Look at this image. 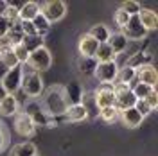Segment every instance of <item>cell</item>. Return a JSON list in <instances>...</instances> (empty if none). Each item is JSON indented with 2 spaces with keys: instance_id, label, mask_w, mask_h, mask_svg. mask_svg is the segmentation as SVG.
Masks as SVG:
<instances>
[{
  "instance_id": "1",
  "label": "cell",
  "mask_w": 158,
  "mask_h": 156,
  "mask_svg": "<svg viewBox=\"0 0 158 156\" xmlns=\"http://www.w3.org/2000/svg\"><path fill=\"white\" fill-rule=\"evenodd\" d=\"M41 108L45 109V113L49 117H59V115H65L67 111V101H65V95H63V86H52L49 88L45 93H43V99H41Z\"/></svg>"
},
{
  "instance_id": "2",
  "label": "cell",
  "mask_w": 158,
  "mask_h": 156,
  "mask_svg": "<svg viewBox=\"0 0 158 156\" xmlns=\"http://www.w3.org/2000/svg\"><path fill=\"white\" fill-rule=\"evenodd\" d=\"M20 88L23 90V93L27 95V97H32L36 99L41 95V92H43V79L40 77L38 72H23V77H22V84Z\"/></svg>"
},
{
  "instance_id": "3",
  "label": "cell",
  "mask_w": 158,
  "mask_h": 156,
  "mask_svg": "<svg viewBox=\"0 0 158 156\" xmlns=\"http://www.w3.org/2000/svg\"><path fill=\"white\" fill-rule=\"evenodd\" d=\"M40 13L43 14V18L49 23H54L67 14V4L61 0H50V2L43 4V7H40Z\"/></svg>"
},
{
  "instance_id": "4",
  "label": "cell",
  "mask_w": 158,
  "mask_h": 156,
  "mask_svg": "<svg viewBox=\"0 0 158 156\" xmlns=\"http://www.w3.org/2000/svg\"><path fill=\"white\" fill-rule=\"evenodd\" d=\"M50 63H52V56L45 47L31 52L29 59H27V65L29 68H32V72H43V70L50 68Z\"/></svg>"
},
{
  "instance_id": "5",
  "label": "cell",
  "mask_w": 158,
  "mask_h": 156,
  "mask_svg": "<svg viewBox=\"0 0 158 156\" xmlns=\"http://www.w3.org/2000/svg\"><path fill=\"white\" fill-rule=\"evenodd\" d=\"M22 77H23V65H16L15 68H9L7 74L2 77V86L4 90L9 93V95H15V92L20 90V84H22Z\"/></svg>"
},
{
  "instance_id": "6",
  "label": "cell",
  "mask_w": 158,
  "mask_h": 156,
  "mask_svg": "<svg viewBox=\"0 0 158 156\" xmlns=\"http://www.w3.org/2000/svg\"><path fill=\"white\" fill-rule=\"evenodd\" d=\"M94 97H95V106L99 109L113 106V102H115L113 83H101L97 86V90H95V93H94Z\"/></svg>"
},
{
  "instance_id": "7",
  "label": "cell",
  "mask_w": 158,
  "mask_h": 156,
  "mask_svg": "<svg viewBox=\"0 0 158 156\" xmlns=\"http://www.w3.org/2000/svg\"><path fill=\"white\" fill-rule=\"evenodd\" d=\"M25 115H29L31 120L34 122V126H50V117L45 113V109L41 108L40 102H36V99H32L27 102V106H25V111H23Z\"/></svg>"
},
{
  "instance_id": "8",
  "label": "cell",
  "mask_w": 158,
  "mask_h": 156,
  "mask_svg": "<svg viewBox=\"0 0 158 156\" xmlns=\"http://www.w3.org/2000/svg\"><path fill=\"white\" fill-rule=\"evenodd\" d=\"M117 72H118V67H117L115 61H110V63H97L94 76H95L97 81H101V83H115Z\"/></svg>"
},
{
  "instance_id": "9",
  "label": "cell",
  "mask_w": 158,
  "mask_h": 156,
  "mask_svg": "<svg viewBox=\"0 0 158 156\" xmlns=\"http://www.w3.org/2000/svg\"><path fill=\"white\" fill-rule=\"evenodd\" d=\"M120 34L126 39H144L148 36V31L142 27L138 16H131L129 22H128V25L120 29Z\"/></svg>"
},
{
  "instance_id": "10",
  "label": "cell",
  "mask_w": 158,
  "mask_h": 156,
  "mask_svg": "<svg viewBox=\"0 0 158 156\" xmlns=\"http://www.w3.org/2000/svg\"><path fill=\"white\" fill-rule=\"evenodd\" d=\"M15 129H16V133H18L20 137H32L36 126L31 120L29 115H25L23 111H20V113L15 115Z\"/></svg>"
},
{
  "instance_id": "11",
  "label": "cell",
  "mask_w": 158,
  "mask_h": 156,
  "mask_svg": "<svg viewBox=\"0 0 158 156\" xmlns=\"http://www.w3.org/2000/svg\"><path fill=\"white\" fill-rule=\"evenodd\" d=\"M63 95H65V101L69 106H76V104H81V99H83V88L79 83L72 81L69 84L63 86Z\"/></svg>"
},
{
  "instance_id": "12",
  "label": "cell",
  "mask_w": 158,
  "mask_h": 156,
  "mask_svg": "<svg viewBox=\"0 0 158 156\" xmlns=\"http://www.w3.org/2000/svg\"><path fill=\"white\" fill-rule=\"evenodd\" d=\"M79 54H81V58H94L95 56V52L99 49V43L95 39L88 36V34H83L81 38H79Z\"/></svg>"
},
{
  "instance_id": "13",
  "label": "cell",
  "mask_w": 158,
  "mask_h": 156,
  "mask_svg": "<svg viewBox=\"0 0 158 156\" xmlns=\"http://www.w3.org/2000/svg\"><path fill=\"white\" fill-rule=\"evenodd\" d=\"M137 77L140 83L155 88V84H156V81H158V72L153 65H144V67H140L137 70Z\"/></svg>"
},
{
  "instance_id": "14",
  "label": "cell",
  "mask_w": 158,
  "mask_h": 156,
  "mask_svg": "<svg viewBox=\"0 0 158 156\" xmlns=\"http://www.w3.org/2000/svg\"><path fill=\"white\" fill-rule=\"evenodd\" d=\"M138 20H140V23H142V27L148 31H155L158 27V14L155 11L151 9H140L138 11Z\"/></svg>"
},
{
  "instance_id": "15",
  "label": "cell",
  "mask_w": 158,
  "mask_h": 156,
  "mask_svg": "<svg viewBox=\"0 0 158 156\" xmlns=\"http://www.w3.org/2000/svg\"><path fill=\"white\" fill-rule=\"evenodd\" d=\"M135 102H137V97L133 95V92H131V90H128V92H124V93L115 95L113 108L120 113V111H124V109H128V108H133V106H135Z\"/></svg>"
},
{
  "instance_id": "16",
  "label": "cell",
  "mask_w": 158,
  "mask_h": 156,
  "mask_svg": "<svg viewBox=\"0 0 158 156\" xmlns=\"http://www.w3.org/2000/svg\"><path fill=\"white\" fill-rule=\"evenodd\" d=\"M65 118L69 122H81L85 118H88V108L85 106L83 102L76 104V106H69L65 111Z\"/></svg>"
},
{
  "instance_id": "17",
  "label": "cell",
  "mask_w": 158,
  "mask_h": 156,
  "mask_svg": "<svg viewBox=\"0 0 158 156\" xmlns=\"http://www.w3.org/2000/svg\"><path fill=\"white\" fill-rule=\"evenodd\" d=\"M40 14V6L36 2H25L23 6H20L18 11V20L20 22H32Z\"/></svg>"
},
{
  "instance_id": "18",
  "label": "cell",
  "mask_w": 158,
  "mask_h": 156,
  "mask_svg": "<svg viewBox=\"0 0 158 156\" xmlns=\"http://www.w3.org/2000/svg\"><path fill=\"white\" fill-rule=\"evenodd\" d=\"M118 115H120V120L124 122V126H128V127H137V126H140L142 120H144V117L138 113L135 108H128V109L120 111Z\"/></svg>"
},
{
  "instance_id": "19",
  "label": "cell",
  "mask_w": 158,
  "mask_h": 156,
  "mask_svg": "<svg viewBox=\"0 0 158 156\" xmlns=\"http://www.w3.org/2000/svg\"><path fill=\"white\" fill-rule=\"evenodd\" d=\"M18 113V101L15 95H6L4 101L0 102V115H4V117H13V115H16Z\"/></svg>"
},
{
  "instance_id": "20",
  "label": "cell",
  "mask_w": 158,
  "mask_h": 156,
  "mask_svg": "<svg viewBox=\"0 0 158 156\" xmlns=\"http://www.w3.org/2000/svg\"><path fill=\"white\" fill-rule=\"evenodd\" d=\"M9 156H36V146L32 142H20L13 146Z\"/></svg>"
},
{
  "instance_id": "21",
  "label": "cell",
  "mask_w": 158,
  "mask_h": 156,
  "mask_svg": "<svg viewBox=\"0 0 158 156\" xmlns=\"http://www.w3.org/2000/svg\"><path fill=\"white\" fill-rule=\"evenodd\" d=\"M86 34H88V36H92V38L95 39L99 45H101V43H108L110 34H111V32H110V29L106 27V25L97 23V25H94V27H92V29H90Z\"/></svg>"
},
{
  "instance_id": "22",
  "label": "cell",
  "mask_w": 158,
  "mask_h": 156,
  "mask_svg": "<svg viewBox=\"0 0 158 156\" xmlns=\"http://www.w3.org/2000/svg\"><path fill=\"white\" fill-rule=\"evenodd\" d=\"M94 58H95L97 63H110V61H115V59H117V54L110 49L108 43H101Z\"/></svg>"
},
{
  "instance_id": "23",
  "label": "cell",
  "mask_w": 158,
  "mask_h": 156,
  "mask_svg": "<svg viewBox=\"0 0 158 156\" xmlns=\"http://www.w3.org/2000/svg\"><path fill=\"white\" fill-rule=\"evenodd\" d=\"M108 45H110V49H111L118 56L122 50H126V47H128V39L124 38L120 32H115V34H110Z\"/></svg>"
},
{
  "instance_id": "24",
  "label": "cell",
  "mask_w": 158,
  "mask_h": 156,
  "mask_svg": "<svg viewBox=\"0 0 158 156\" xmlns=\"http://www.w3.org/2000/svg\"><path fill=\"white\" fill-rule=\"evenodd\" d=\"M95 67H97V61L95 58H81L79 59V72L83 74V76H94V72H95Z\"/></svg>"
},
{
  "instance_id": "25",
  "label": "cell",
  "mask_w": 158,
  "mask_h": 156,
  "mask_svg": "<svg viewBox=\"0 0 158 156\" xmlns=\"http://www.w3.org/2000/svg\"><path fill=\"white\" fill-rule=\"evenodd\" d=\"M22 45L27 49V52H34V50L41 49V47H45L43 45V38H40V36H23L22 38Z\"/></svg>"
},
{
  "instance_id": "26",
  "label": "cell",
  "mask_w": 158,
  "mask_h": 156,
  "mask_svg": "<svg viewBox=\"0 0 158 156\" xmlns=\"http://www.w3.org/2000/svg\"><path fill=\"white\" fill-rule=\"evenodd\" d=\"M32 25H34L36 34H38L40 38H43V36L49 32V29H50V23L43 18V14H41V13H40V14H36V18L32 20Z\"/></svg>"
},
{
  "instance_id": "27",
  "label": "cell",
  "mask_w": 158,
  "mask_h": 156,
  "mask_svg": "<svg viewBox=\"0 0 158 156\" xmlns=\"http://www.w3.org/2000/svg\"><path fill=\"white\" fill-rule=\"evenodd\" d=\"M0 61L6 65V68H15L16 65H18V61L15 58V54H13V50L11 47H6V49H0Z\"/></svg>"
},
{
  "instance_id": "28",
  "label": "cell",
  "mask_w": 158,
  "mask_h": 156,
  "mask_svg": "<svg viewBox=\"0 0 158 156\" xmlns=\"http://www.w3.org/2000/svg\"><path fill=\"white\" fill-rule=\"evenodd\" d=\"M137 76V70L131 68V67H122V68H118L117 72V79H115V83H122V84H128L131 79Z\"/></svg>"
},
{
  "instance_id": "29",
  "label": "cell",
  "mask_w": 158,
  "mask_h": 156,
  "mask_svg": "<svg viewBox=\"0 0 158 156\" xmlns=\"http://www.w3.org/2000/svg\"><path fill=\"white\" fill-rule=\"evenodd\" d=\"M11 50H13L15 58H16V61H18V65H25V63H27V59H29V52H27V49H25L22 43L13 45Z\"/></svg>"
},
{
  "instance_id": "30",
  "label": "cell",
  "mask_w": 158,
  "mask_h": 156,
  "mask_svg": "<svg viewBox=\"0 0 158 156\" xmlns=\"http://www.w3.org/2000/svg\"><path fill=\"white\" fill-rule=\"evenodd\" d=\"M151 90H155V88L148 86V84H144V83H137L135 86L131 88V92H133V95L137 97V101H138V99H146L149 95V92H151Z\"/></svg>"
},
{
  "instance_id": "31",
  "label": "cell",
  "mask_w": 158,
  "mask_h": 156,
  "mask_svg": "<svg viewBox=\"0 0 158 156\" xmlns=\"http://www.w3.org/2000/svg\"><path fill=\"white\" fill-rule=\"evenodd\" d=\"M120 9L124 11V13H128L129 16H137L138 11L142 9V7H140V4H138V2H135V0H126V2H122Z\"/></svg>"
},
{
  "instance_id": "32",
  "label": "cell",
  "mask_w": 158,
  "mask_h": 156,
  "mask_svg": "<svg viewBox=\"0 0 158 156\" xmlns=\"http://www.w3.org/2000/svg\"><path fill=\"white\" fill-rule=\"evenodd\" d=\"M99 115H101V118H102L104 122H113V120L117 118L118 111L113 106H110V108H102V109H99Z\"/></svg>"
},
{
  "instance_id": "33",
  "label": "cell",
  "mask_w": 158,
  "mask_h": 156,
  "mask_svg": "<svg viewBox=\"0 0 158 156\" xmlns=\"http://www.w3.org/2000/svg\"><path fill=\"white\" fill-rule=\"evenodd\" d=\"M113 18H115V23H117L118 27L122 29V27H126V25H128V22H129V18H131V16L118 7V9L115 11V16H113Z\"/></svg>"
},
{
  "instance_id": "34",
  "label": "cell",
  "mask_w": 158,
  "mask_h": 156,
  "mask_svg": "<svg viewBox=\"0 0 158 156\" xmlns=\"http://www.w3.org/2000/svg\"><path fill=\"white\" fill-rule=\"evenodd\" d=\"M135 109H137L138 113H140V115H142V117H146V115H149V113H151V108H149V104L148 102H146V101H144V99H138L137 102H135Z\"/></svg>"
},
{
  "instance_id": "35",
  "label": "cell",
  "mask_w": 158,
  "mask_h": 156,
  "mask_svg": "<svg viewBox=\"0 0 158 156\" xmlns=\"http://www.w3.org/2000/svg\"><path fill=\"white\" fill-rule=\"evenodd\" d=\"M144 101L149 104L151 111H153V109H156V108H158V93H156V90H151V92H149V95L144 99Z\"/></svg>"
},
{
  "instance_id": "36",
  "label": "cell",
  "mask_w": 158,
  "mask_h": 156,
  "mask_svg": "<svg viewBox=\"0 0 158 156\" xmlns=\"http://www.w3.org/2000/svg\"><path fill=\"white\" fill-rule=\"evenodd\" d=\"M9 27H11V23L7 22V18L6 16H0V39L6 38V34L9 32Z\"/></svg>"
},
{
  "instance_id": "37",
  "label": "cell",
  "mask_w": 158,
  "mask_h": 156,
  "mask_svg": "<svg viewBox=\"0 0 158 156\" xmlns=\"http://www.w3.org/2000/svg\"><path fill=\"white\" fill-rule=\"evenodd\" d=\"M7 138H9V135H7V133H4V131L0 129V151H4V147H6V142H7Z\"/></svg>"
},
{
  "instance_id": "38",
  "label": "cell",
  "mask_w": 158,
  "mask_h": 156,
  "mask_svg": "<svg viewBox=\"0 0 158 156\" xmlns=\"http://www.w3.org/2000/svg\"><path fill=\"white\" fill-rule=\"evenodd\" d=\"M6 11H7V2L0 0V16H4V14H6Z\"/></svg>"
},
{
  "instance_id": "39",
  "label": "cell",
  "mask_w": 158,
  "mask_h": 156,
  "mask_svg": "<svg viewBox=\"0 0 158 156\" xmlns=\"http://www.w3.org/2000/svg\"><path fill=\"white\" fill-rule=\"evenodd\" d=\"M6 74H7V68H6V65L0 61V81H2V77H4Z\"/></svg>"
},
{
  "instance_id": "40",
  "label": "cell",
  "mask_w": 158,
  "mask_h": 156,
  "mask_svg": "<svg viewBox=\"0 0 158 156\" xmlns=\"http://www.w3.org/2000/svg\"><path fill=\"white\" fill-rule=\"evenodd\" d=\"M6 95H7V92L4 90V86H2V83H0V102L4 101V97H6Z\"/></svg>"
}]
</instances>
